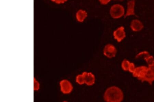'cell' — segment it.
<instances>
[{"mask_svg": "<svg viewBox=\"0 0 154 102\" xmlns=\"http://www.w3.org/2000/svg\"><path fill=\"white\" fill-rule=\"evenodd\" d=\"M124 94L120 89L116 86H112L106 90L104 99L105 101L108 102H120L123 101Z\"/></svg>", "mask_w": 154, "mask_h": 102, "instance_id": "cell-1", "label": "cell"}, {"mask_svg": "<svg viewBox=\"0 0 154 102\" xmlns=\"http://www.w3.org/2000/svg\"><path fill=\"white\" fill-rule=\"evenodd\" d=\"M109 12L111 17L118 19L125 16V10L123 5L115 4L111 7Z\"/></svg>", "mask_w": 154, "mask_h": 102, "instance_id": "cell-2", "label": "cell"}, {"mask_svg": "<svg viewBox=\"0 0 154 102\" xmlns=\"http://www.w3.org/2000/svg\"><path fill=\"white\" fill-rule=\"evenodd\" d=\"M117 52L116 48L111 44H107L103 50V54L109 58L116 56Z\"/></svg>", "mask_w": 154, "mask_h": 102, "instance_id": "cell-3", "label": "cell"}, {"mask_svg": "<svg viewBox=\"0 0 154 102\" xmlns=\"http://www.w3.org/2000/svg\"><path fill=\"white\" fill-rule=\"evenodd\" d=\"M61 90L63 93L68 94L71 92L73 87L72 83L67 80H63L60 83Z\"/></svg>", "mask_w": 154, "mask_h": 102, "instance_id": "cell-4", "label": "cell"}, {"mask_svg": "<svg viewBox=\"0 0 154 102\" xmlns=\"http://www.w3.org/2000/svg\"><path fill=\"white\" fill-rule=\"evenodd\" d=\"M115 39L118 42H120L124 39L126 37L125 29L123 26H120L113 33Z\"/></svg>", "mask_w": 154, "mask_h": 102, "instance_id": "cell-5", "label": "cell"}, {"mask_svg": "<svg viewBox=\"0 0 154 102\" xmlns=\"http://www.w3.org/2000/svg\"><path fill=\"white\" fill-rule=\"evenodd\" d=\"M135 0H129L127 3V9L125 10V17L135 15Z\"/></svg>", "mask_w": 154, "mask_h": 102, "instance_id": "cell-6", "label": "cell"}, {"mask_svg": "<svg viewBox=\"0 0 154 102\" xmlns=\"http://www.w3.org/2000/svg\"><path fill=\"white\" fill-rule=\"evenodd\" d=\"M148 68L144 66L138 67L136 68L134 72L133 73V76L140 81L145 75Z\"/></svg>", "mask_w": 154, "mask_h": 102, "instance_id": "cell-7", "label": "cell"}, {"mask_svg": "<svg viewBox=\"0 0 154 102\" xmlns=\"http://www.w3.org/2000/svg\"><path fill=\"white\" fill-rule=\"evenodd\" d=\"M130 27L133 31L139 32L143 29L144 26L143 23L140 20L134 19L131 22Z\"/></svg>", "mask_w": 154, "mask_h": 102, "instance_id": "cell-8", "label": "cell"}, {"mask_svg": "<svg viewBox=\"0 0 154 102\" xmlns=\"http://www.w3.org/2000/svg\"><path fill=\"white\" fill-rule=\"evenodd\" d=\"M82 74L84 76L85 83L87 85L92 86L95 83V77L92 73L84 72Z\"/></svg>", "mask_w": 154, "mask_h": 102, "instance_id": "cell-9", "label": "cell"}, {"mask_svg": "<svg viewBox=\"0 0 154 102\" xmlns=\"http://www.w3.org/2000/svg\"><path fill=\"white\" fill-rule=\"evenodd\" d=\"M88 14L86 11L83 9H79L76 14V18L79 23H83L88 17Z\"/></svg>", "mask_w": 154, "mask_h": 102, "instance_id": "cell-10", "label": "cell"}, {"mask_svg": "<svg viewBox=\"0 0 154 102\" xmlns=\"http://www.w3.org/2000/svg\"><path fill=\"white\" fill-rule=\"evenodd\" d=\"M140 81L142 82L146 81L150 85H151L153 81H154V75L152 73L151 70H150L149 68H148L145 75L140 80Z\"/></svg>", "mask_w": 154, "mask_h": 102, "instance_id": "cell-11", "label": "cell"}, {"mask_svg": "<svg viewBox=\"0 0 154 102\" xmlns=\"http://www.w3.org/2000/svg\"><path fill=\"white\" fill-rule=\"evenodd\" d=\"M150 54L148 52L144 51L141 52L136 56V58L138 59H144L146 60L150 56Z\"/></svg>", "mask_w": 154, "mask_h": 102, "instance_id": "cell-12", "label": "cell"}, {"mask_svg": "<svg viewBox=\"0 0 154 102\" xmlns=\"http://www.w3.org/2000/svg\"><path fill=\"white\" fill-rule=\"evenodd\" d=\"M130 62L127 60H123L122 63V67L123 69L125 71L129 70V68Z\"/></svg>", "mask_w": 154, "mask_h": 102, "instance_id": "cell-13", "label": "cell"}, {"mask_svg": "<svg viewBox=\"0 0 154 102\" xmlns=\"http://www.w3.org/2000/svg\"><path fill=\"white\" fill-rule=\"evenodd\" d=\"M76 81L80 85H82L85 83L84 76L83 74L78 75L76 77Z\"/></svg>", "mask_w": 154, "mask_h": 102, "instance_id": "cell-14", "label": "cell"}, {"mask_svg": "<svg viewBox=\"0 0 154 102\" xmlns=\"http://www.w3.org/2000/svg\"><path fill=\"white\" fill-rule=\"evenodd\" d=\"M148 66H150L154 64V58L152 56L150 55L145 60Z\"/></svg>", "mask_w": 154, "mask_h": 102, "instance_id": "cell-15", "label": "cell"}, {"mask_svg": "<svg viewBox=\"0 0 154 102\" xmlns=\"http://www.w3.org/2000/svg\"><path fill=\"white\" fill-rule=\"evenodd\" d=\"M40 88V84L38 81L34 78V90L38 91Z\"/></svg>", "mask_w": 154, "mask_h": 102, "instance_id": "cell-16", "label": "cell"}, {"mask_svg": "<svg viewBox=\"0 0 154 102\" xmlns=\"http://www.w3.org/2000/svg\"><path fill=\"white\" fill-rule=\"evenodd\" d=\"M136 68L134 63H131L129 65V70H128L131 73H133L134 72Z\"/></svg>", "mask_w": 154, "mask_h": 102, "instance_id": "cell-17", "label": "cell"}, {"mask_svg": "<svg viewBox=\"0 0 154 102\" xmlns=\"http://www.w3.org/2000/svg\"><path fill=\"white\" fill-rule=\"evenodd\" d=\"M51 1L57 4H62L65 3L68 0H51Z\"/></svg>", "mask_w": 154, "mask_h": 102, "instance_id": "cell-18", "label": "cell"}, {"mask_svg": "<svg viewBox=\"0 0 154 102\" xmlns=\"http://www.w3.org/2000/svg\"><path fill=\"white\" fill-rule=\"evenodd\" d=\"M112 0H98L102 5H106L108 4Z\"/></svg>", "mask_w": 154, "mask_h": 102, "instance_id": "cell-19", "label": "cell"}, {"mask_svg": "<svg viewBox=\"0 0 154 102\" xmlns=\"http://www.w3.org/2000/svg\"><path fill=\"white\" fill-rule=\"evenodd\" d=\"M148 68L154 75V64L151 66H149Z\"/></svg>", "mask_w": 154, "mask_h": 102, "instance_id": "cell-20", "label": "cell"}, {"mask_svg": "<svg viewBox=\"0 0 154 102\" xmlns=\"http://www.w3.org/2000/svg\"><path fill=\"white\" fill-rule=\"evenodd\" d=\"M112 1H116L121 2L123 1L124 0H112Z\"/></svg>", "mask_w": 154, "mask_h": 102, "instance_id": "cell-21", "label": "cell"}]
</instances>
